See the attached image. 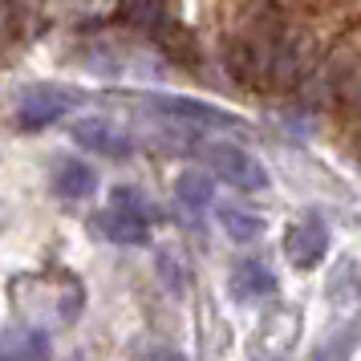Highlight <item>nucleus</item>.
I'll return each instance as SVG.
<instances>
[{"mask_svg":"<svg viewBox=\"0 0 361 361\" xmlns=\"http://www.w3.org/2000/svg\"><path fill=\"white\" fill-rule=\"evenodd\" d=\"M142 361H187V357H183V353H175V349H150Z\"/></svg>","mask_w":361,"mask_h":361,"instance_id":"nucleus-14","label":"nucleus"},{"mask_svg":"<svg viewBox=\"0 0 361 361\" xmlns=\"http://www.w3.org/2000/svg\"><path fill=\"white\" fill-rule=\"evenodd\" d=\"M53 191L69 203H78V199H90L98 191V175H94V166L90 163H78V159H57L53 163Z\"/></svg>","mask_w":361,"mask_h":361,"instance_id":"nucleus-6","label":"nucleus"},{"mask_svg":"<svg viewBox=\"0 0 361 361\" xmlns=\"http://www.w3.org/2000/svg\"><path fill=\"white\" fill-rule=\"evenodd\" d=\"M147 106H154L163 118L183 122V126H195V130H244V122L228 110H219L212 102L199 98H183V94H150Z\"/></svg>","mask_w":361,"mask_h":361,"instance_id":"nucleus-3","label":"nucleus"},{"mask_svg":"<svg viewBox=\"0 0 361 361\" xmlns=\"http://www.w3.org/2000/svg\"><path fill=\"white\" fill-rule=\"evenodd\" d=\"M94 231H98L102 240H110V244H147L150 240V224L118 212V207H102L94 215Z\"/></svg>","mask_w":361,"mask_h":361,"instance_id":"nucleus-7","label":"nucleus"},{"mask_svg":"<svg viewBox=\"0 0 361 361\" xmlns=\"http://www.w3.org/2000/svg\"><path fill=\"white\" fill-rule=\"evenodd\" d=\"M199 159H203V166L212 175H219L224 183L240 187V191H264L272 183V175L264 171L260 159H252L247 150L231 147V142H207V147L199 150Z\"/></svg>","mask_w":361,"mask_h":361,"instance_id":"nucleus-2","label":"nucleus"},{"mask_svg":"<svg viewBox=\"0 0 361 361\" xmlns=\"http://www.w3.org/2000/svg\"><path fill=\"white\" fill-rule=\"evenodd\" d=\"M219 224L235 244H252L264 235V219L256 212H244V207H219Z\"/></svg>","mask_w":361,"mask_h":361,"instance_id":"nucleus-10","label":"nucleus"},{"mask_svg":"<svg viewBox=\"0 0 361 361\" xmlns=\"http://www.w3.org/2000/svg\"><path fill=\"white\" fill-rule=\"evenodd\" d=\"M325 252H329V228L321 224V215H305L300 224L284 231V256L300 272H312L325 260Z\"/></svg>","mask_w":361,"mask_h":361,"instance_id":"nucleus-4","label":"nucleus"},{"mask_svg":"<svg viewBox=\"0 0 361 361\" xmlns=\"http://www.w3.org/2000/svg\"><path fill=\"white\" fill-rule=\"evenodd\" d=\"M73 138H78V147L94 150V154L110 159V163H126L134 154L130 134L118 130L114 122H106V118H78L73 122Z\"/></svg>","mask_w":361,"mask_h":361,"instance_id":"nucleus-5","label":"nucleus"},{"mask_svg":"<svg viewBox=\"0 0 361 361\" xmlns=\"http://www.w3.org/2000/svg\"><path fill=\"white\" fill-rule=\"evenodd\" d=\"M175 199H179L183 207H207L212 203V183H207V175H179Z\"/></svg>","mask_w":361,"mask_h":361,"instance_id":"nucleus-12","label":"nucleus"},{"mask_svg":"<svg viewBox=\"0 0 361 361\" xmlns=\"http://www.w3.org/2000/svg\"><path fill=\"white\" fill-rule=\"evenodd\" d=\"M110 207L134 215V219H142V224H154V219H159V212H154L150 195H142L138 187H114V191H110Z\"/></svg>","mask_w":361,"mask_h":361,"instance_id":"nucleus-11","label":"nucleus"},{"mask_svg":"<svg viewBox=\"0 0 361 361\" xmlns=\"http://www.w3.org/2000/svg\"><path fill=\"white\" fill-rule=\"evenodd\" d=\"M276 293V276L264 268L260 260H247L231 272V296L235 300H264Z\"/></svg>","mask_w":361,"mask_h":361,"instance_id":"nucleus-9","label":"nucleus"},{"mask_svg":"<svg viewBox=\"0 0 361 361\" xmlns=\"http://www.w3.org/2000/svg\"><path fill=\"white\" fill-rule=\"evenodd\" d=\"M49 349L53 345L45 329H8L0 337V361H45Z\"/></svg>","mask_w":361,"mask_h":361,"instance_id":"nucleus-8","label":"nucleus"},{"mask_svg":"<svg viewBox=\"0 0 361 361\" xmlns=\"http://www.w3.org/2000/svg\"><path fill=\"white\" fill-rule=\"evenodd\" d=\"M82 102H85V94L73 90V85H61V82L29 85L17 102V126L20 130H45L53 122H61L69 110H78Z\"/></svg>","mask_w":361,"mask_h":361,"instance_id":"nucleus-1","label":"nucleus"},{"mask_svg":"<svg viewBox=\"0 0 361 361\" xmlns=\"http://www.w3.org/2000/svg\"><path fill=\"white\" fill-rule=\"evenodd\" d=\"M349 353H353V345H341V353H337V341H329L325 349H317L312 361H349Z\"/></svg>","mask_w":361,"mask_h":361,"instance_id":"nucleus-13","label":"nucleus"}]
</instances>
